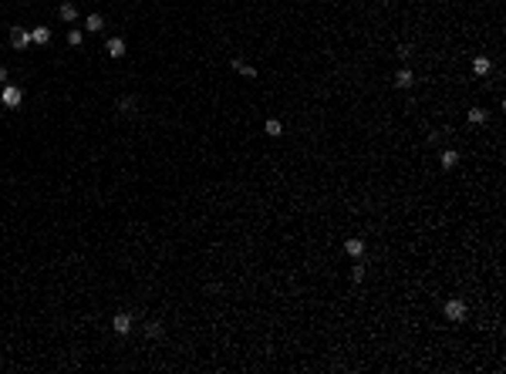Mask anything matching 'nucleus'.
<instances>
[{"label":"nucleus","mask_w":506,"mask_h":374,"mask_svg":"<svg viewBox=\"0 0 506 374\" xmlns=\"http://www.w3.org/2000/svg\"><path fill=\"white\" fill-rule=\"evenodd\" d=\"M0 101H3V108H17V105L24 101V91H20L17 84H3V88H0Z\"/></svg>","instance_id":"nucleus-1"},{"label":"nucleus","mask_w":506,"mask_h":374,"mask_svg":"<svg viewBox=\"0 0 506 374\" xmlns=\"http://www.w3.org/2000/svg\"><path fill=\"white\" fill-rule=\"evenodd\" d=\"M466 313H469V310H466V303H462L459 297L445 300V317H449L452 324H462V320H466Z\"/></svg>","instance_id":"nucleus-2"},{"label":"nucleus","mask_w":506,"mask_h":374,"mask_svg":"<svg viewBox=\"0 0 506 374\" xmlns=\"http://www.w3.org/2000/svg\"><path fill=\"white\" fill-rule=\"evenodd\" d=\"M27 44H31V31H24V27H10V47L24 51Z\"/></svg>","instance_id":"nucleus-3"},{"label":"nucleus","mask_w":506,"mask_h":374,"mask_svg":"<svg viewBox=\"0 0 506 374\" xmlns=\"http://www.w3.org/2000/svg\"><path fill=\"white\" fill-rule=\"evenodd\" d=\"M112 327H115V334H129V330H132V313H125V310L115 313V317H112Z\"/></svg>","instance_id":"nucleus-4"},{"label":"nucleus","mask_w":506,"mask_h":374,"mask_svg":"<svg viewBox=\"0 0 506 374\" xmlns=\"http://www.w3.org/2000/svg\"><path fill=\"white\" fill-rule=\"evenodd\" d=\"M105 51H108V58H125V41L122 37H108Z\"/></svg>","instance_id":"nucleus-5"},{"label":"nucleus","mask_w":506,"mask_h":374,"mask_svg":"<svg viewBox=\"0 0 506 374\" xmlns=\"http://www.w3.org/2000/svg\"><path fill=\"white\" fill-rule=\"evenodd\" d=\"M118 111L122 115H139V101L132 94H125V98H118Z\"/></svg>","instance_id":"nucleus-6"},{"label":"nucleus","mask_w":506,"mask_h":374,"mask_svg":"<svg viewBox=\"0 0 506 374\" xmlns=\"http://www.w3.org/2000/svg\"><path fill=\"white\" fill-rule=\"evenodd\" d=\"M439 165H442V169H456V165H459V152H456V149H445V152H442V158H439Z\"/></svg>","instance_id":"nucleus-7"},{"label":"nucleus","mask_w":506,"mask_h":374,"mask_svg":"<svg viewBox=\"0 0 506 374\" xmlns=\"http://www.w3.org/2000/svg\"><path fill=\"white\" fill-rule=\"evenodd\" d=\"M105 27V17L101 14H88V20H84V31H91V34H98Z\"/></svg>","instance_id":"nucleus-8"},{"label":"nucleus","mask_w":506,"mask_h":374,"mask_svg":"<svg viewBox=\"0 0 506 374\" xmlns=\"http://www.w3.org/2000/svg\"><path fill=\"white\" fill-rule=\"evenodd\" d=\"M233 71H240L243 78H257V68H250L243 58H233Z\"/></svg>","instance_id":"nucleus-9"},{"label":"nucleus","mask_w":506,"mask_h":374,"mask_svg":"<svg viewBox=\"0 0 506 374\" xmlns=\"http://www.w3.org/2000/svg\"><path fill=\"white\" fill-rule=\"evenodd\" d=\"M412 84H415V78H412L408 68H402V71L395 75V88H412Z\"/></svg>","instance_id":"nucleus-10"},{"label":"nucleus","mask_w":506,"mask_h":374,"mask_svg":"<svg viewBox=\"0 0 506 374\" xmlns=\"http://www.w3.org/2000/svg\"><path fill=\"white\" fill-rule=\"evenodd\" d=\"M48 41H51V31L48 27H34L31 31V44H48Z\"/></svg>","instance_id":"nucleus-11"},{"label":"nucleus","mask_w":506,"mask_h":374,"mask_svg":"<svg viewBox=\"0 0 506 374\" xmlns=\"http://www.w3.org/2000/svg\"><path fill=\"white\" fill-rule=\"evenodd\" d=\"M344 253H348V256H361L364 253V239H348V243H344Z\"/></svg>","instance_id":"nucleus-12"},{"label":"nucleus","mask_w":506,"mask_h":374,"mask_svg":"<svg viewBox=\"0 0 506 374\" xmlns=\"http://www.w3.org/2000/svg\"><path fill=\"white\" fill-rule=\"evenodd\" d=\"M473 71H476V75H490V71H493V61H490V58H476V61H473Z\"/></svg>","instance_id":"nucleus-13"},{"label":"nucleus","mask_w":506,"mask_h":374,"mask_svg":"<svg viewBox=\"0 0 506 374\" xmlns=\"http://www.w3.org/2000/svg\"><path fill=\"white\" fill-rule=\"evenodd\" d=\"M263 132H267V135H270V139H277V135H280V132H284V125H280V122H277V118H267V125H263Z\"/></svg>","instance_id":"nucleus-14"},{"label":"nucleus","mask_w":506,"mask_h":374,"mask_svg":"<svg viewBox=\"0 0 506 374\" xmlns=\"http://www.w3.org/2000/svg\"><path fill=\"white\" fill-rule=\"evenodd\" d=\"M58 14H61V20H74V17H78V7H74V3H61Z\"/></svg>","instance_id":"nucleus-15"},{"label":"nucleus","mask_w":506,"mask_h":374,"mask_svg":"<svg viewBox=\"0 0 506 374\" xmlns=\"http://www.w3.org/2000/svg\"><path fill=\"white\" fill-rule=\"evenodd\" d=\"M469 122H473V125H483V122H486V111H483V108H469Z\"/></svg>","instance_id":"nucleus-16"},{"label":"nucleus","mask_w":506,"mask_h":374,"mask_svg":"<svg viewBox=\"0 0 506 374\" xmlns=\"http://www.w3.org/2000/svg\"><path fill=\"white\" fill-rule=\"evenodd\" d=\"M145 334H148V337H162V324H159V320H148V324H145Z\"/></svg>","instance_id":"nucleus-17"},{"label":"nucleus","mask_w":506,"mask_h":374,"mask_svg":"<svg viewBox=\"0 0 506 374\" xmlns=\"http://www.w3.org/2000/svg\"><path fill=\"white\" fill-rule=\"evenodd\" d=\"M68 44H71V47H78V44H81V31H78V27H74V31H68Z\"/></svg>","instance_id":"nucleus-18"},{"label":"nucleus","mask_w":506,"mask_h":374,"mask_svg":"<svg viewBox=\"0 0 506 374\" xmlns=\"http://www.w3.org/2000/svg\"><path fill=\"white\" fill-rule=\"evenodd\" d=\"M351 280H355V283L364 280V266H351Z\"/></svg>","instance_id":"nucleus-19"},{"label":"nucleus","mask_w":506,"mask_h":374,"mask_svg":"<svg viewBox=\"0 0 506 374\" xmlns=\"http://www.w3.org/2000/svg\"><path fill=\"white\" fill-rule=\"evenodd\" d=\"M3 81H7V68L0 64V84H3Z\"/></svg>","instance_id":"nucleus-20"}]
</instances>
